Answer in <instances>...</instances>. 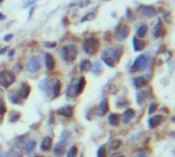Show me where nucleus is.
<instances>
[{
	"label": "nucleus",
	"instance_id": "26",
	"mask_svg": "<svg viewBox=\"0 0 175 157\" xmlns=\"http://www.w3.org/2000/svg\"><path fill=\"white\" fill-rule=\"evenodd\" d=\"M77 154H78V149H77V146H72L70 148L69 152H68L67 157H76Z\"/></svg>",
	"mask_w": 175,
	"mask_h": 157
},
{
	"label": "nucleus",
	"instance_id": "38",
	"mask_svg": "<svg viewBox=\"0 0 175 157\" xmlns=\"http://www.w3.org/2000/svg\"><path fill=\"white\" fill-rule=\"evenodd\" d=\"M45 45H46V46H48V47H54V46L56 45V43H54V42H53V43H52V44H45Z\"/></svg>",
	"mask_w": 175,
	"mask_h": 157
},
{
	"label": "nucleus",
	"instance_id": "20",
	"mask_svg": "<svg viewBox=\"0 0 175 157\" xmlns=\"http://www.w3.org/2000/svg\"><path fill=\"white\" fill-rule=\"evenodd\" d=\"M60 88H61V84H60V81H57L53 84V87H52V95L53 98H56L60 95Z\"/></svg>",
	"mask_w": 175,
	"mask_h": 157
},
{
	"label": "nucleus",
	"instance_id": "21",
	"mask_svg": "<svg viewBox=\"0 0 175 157\" xmlns=\"http://www.w3.org/2000/svg\"><path fill=\"white\" fill-rule=\"evenodd\" d=\"M109 121L110 123L112 125H119V121H120V117L118 114H116V113H112V114H110V116H109Z\"/></svg>",
	"mask_w": 175,
	"mask_h": 157
},
{
	"label": "nucleus",
	"instance_id": "18",
	"mask_svg": "<svg viewBox=\"0 0 175 157\" xmlns=\"http://www.w3.org/2000/svg\"><path fill=\"white\" fill-rule=\"evenodd\" d=\"M92 65L89 60H83L81 63H80V71L81 72H87L91 69Z\"/></svg>",
	"mask_w": 175,
	"mask_h": 157
},
{
	"label": "nucleus",
	"instance_id": "36",
	"mask_svg": "<svg viewBox=\"0 0 175 157\" xmlns=\"http://www.w3.org/2000/svg\"><path fill=\"white\" fill-rule=\"evenodd\" d=\"M11 38H12V34H7L6 36H4L3 40H4V41H9V40H10Z\"/></svg>",
	"mask_w": 175,
	"mask_h": 157
},
{
	"label": "nucleus",
	"instance_id": "4",
	"mask_svg": "<svg viewBox=\"0 0 175 157\" xmlns=\"http://www.w3.org/2000/svg\"><path fill=\"white\" fill-rule=\"evenodd\" d=\"M15 81L14 74L9 70L0 71V85L4 88H8Z\"/></svg>",
	"mask_w": 175,
	"mask_h": 157
},
{
	"label": "nucleus",
	"instance_id": "27",
	"mask_svg": "<svg viewBox=\"0 0 175 157\" xmlns=\"http://www.w3.org/2000/svg\"><path fill=\"white\" fill-rule=\"evenodd\" d=\"M40 88L42 89V91H48V88H49V82H48V79H45V80H43V81L40 83Z\"/></svg>",
	"mask_w": 175,
	"mask_h": 157
},
{
	"label": "nucleus",
	"instance_id": "44",
	"mask_svg": "<svg viewBox=\"0 0 175 157\" xmlns=\"http://www.w3.org/2000/svg\"><path fill=\"white\" fill-rule=\"evenodd\" d=\"M118 157H124V156H118Z\"/></svg>",
	"mask_w": 175,
	"mask_h": 157
},
{
	"label": "nucleus",
	"instance_id": "37",
	"mask_svg": "<svg viewBox=\"0 0 175 157\" xmlns=\"http://www.w3.org/2000/svg\"><path fill=\"white\" fill-rule=\"evenodd\" d=\"M0 157H7L5 152H3V151H0Z\"/></svg>",
	"mask_w": 175,
	"mask_h": 157
},
{
	"label": "nucleus",
	"instance_id": "2",
	"mask_svg": "<svg viewBox=\"0 0 175 157\" xmlns=\"http://www.w3.org/2000/svg\"><path fill=\"white\" fill-rule=\"evenodd\" d=\"M99 46V41L96 38L89 37V38L85 39L84 42H83V50L88 54H94L98 51Z\"/></svg>",
	"mask_w": 175,
	"mask_h": 157
},
{
	"label": "nucleus",
	"instance_id": "16",
	"mask_svg": "<svg viewBox=\"0 0 175 157\" xmlns=\"http://www.w3.org/2000/svg\"><path fill=\"white\" fill-rule=\"evenodd\" d=\"M146 84H147V80L146 79V77H143V76L136 77V78L134 79V86L137 88L143 87V86Z\"/></svg>",
	"mask_w": 175,
	"mask_h": 157
},
{
	"label": "nucleus",
	"instance_id": "8",
	"mask_svg": "<svg viewBox=\"0 0 175 157\" xmlns=\"http://www.w3.org/2000/svg\"><path fill=\"white\" fill-rule=\"evenodd\" d=\"M61 141L60 143L56 144V146L54 147V154L56 156H61L64 153V150H66V139L64 137H61Z\"/></svg>",
	"mask_w": 175,
	"mask_h": 157
},
{
	"label": "nucleus",
	"instance_id": "6",
	"mask_svg": "<svg viewBox=\"0 0 175 157\" xmlns=\"http://www.w3.org/2000/svg\"><path fill=\"white\" fill-rule=\"evenodd\" d=\"M147 61L146 55L140 54L135 58V61L133 62V65L131 66L130 71L131 72H136V71H143L146 68Z\"/></svg>",
	"mask_w": 175,
	"mask_h": 157
},
{
	"label": "nucleus",
	"instance_id": "42",
	"mask_svg": "<svg viewBox=\"0 0 175 157\" xmlns=\"http://www.w3.org/2000/svg\"><path fill=\"white\" fill-rule=\"evenodd\" d=\"M34 157H43V156H40V155H36V156H34Z\"/></svg>",
	"mask_w": 175,
	"mask_h": 157
},
{
	"label": "nucleus",
	"instance_id": "1",
	"mask_svg": "<svg viewBox=\"0 0 175 157\" xmlns=\"http://www.w3.org/2000/svg\"><path fill=\"white\" fill-rule=\"evenodd\" d=\"M101 60L106 63L109 67H115L117 63L120 61V54L118 49L115 48H107L101 54Z\"/></svg>",
	"mask_w": 175,
	"mask_h": 157
},
{
	"label": "nucleus",
	"instance_id": "17",
	"mask_svg": "<svg viewBox=\"0 0 175 157\" xmlns=\"http://www.w3.org/2000/svg\"><path fill=\"white\" fill-rule=\"evenodd\" d=\"M162 119H163V117L161 115H156V116L152 117V118L150 119V127H152V128L157 127V126L161 123Z\"/></svg>",
	"mask_w": 175,
	"mask_h": 157
},
{
	"label": "nucleus",
	"instance_id": "23",
	"mask_svg": "<svg viewBox=\"0 0 175 157\" xmlns=\"http://www.w3.org/2000/svg\"><path fill=\"white\" fill-rule=\"evenodd\" d=\"M134 110L133 109H127L124 113V122H128L131 118L134 117Z\"/></svg>",
	"mask_w": 175,
	"mask_h": 157
},
{
	"label": "nucleus",
	"instance_id": "14",
	"mask_svg": "<svg viewBox=\"0 0 175 157\" xmlns=\"http://www.w3.org/2000/svg\"><path fill=\"white\" fill-rule=\"evenodd\" d=\"M109 111V102L107 100H103L99 105V108H98V113H99L100 116L106 115Z\"/></svg>",
	"mask_w": 175,
	"mask_h": 157
},
{
	"label": "nucleus",
	"instance_id": "28",
	"mask_svg": "<svg viewBox=\"0 0 175 157\" xmlns=\"http://www.w3.org/2000/svg\"><path fill=\"white\" fill-rule=\"evenodd\" d=\"M162 24H161V22H158V24H157V26H156V29H155V36L156 37H159L160 35H161V30H162Z\"/></svg>",
	"mask_w": 175,
	"mask_h": 157
},
{
	"label": "nucleus",
	"instance_id": "7",
	"mask_svg": "<svg viewBox=\"0 0 175 157\" xmlns=\"http://www.w3.org/2000/svg\"><path fill=\"white\" fill-rule=\"evenodd\" d=\"M141 14L143 15L144 18H154L157 15V10L153 6H143L142 9H141Z\"/></svg>",
	"mask_w": 175,
	"mask_h": 157
},
{
	"label": "nucleus",
	"instance_id": "41",
	"mask_svg": "<svg viewBox=\"0 0 175 157\" xmlns=\"http://www.w3.org/2000/svg\"><path fill=\"white\" fill-rule=\"evenodd\" d=\"M2 18H4V17H3L2 14H0V20H2Z\"/></svg>",
	"mask_w": 175,
	"mask_h": 157
},
{
	"label": "nucleus",
	"instance_id": "33",
	"mask_svg": "<svg viewBox=\"0 0 175 157\" xmlns=\"http://www.w3.org/2000/svg\"><path fill=\"white\" fill-rule=\"evenodd\" d=\"M120 145H121V141L116 140V141H114L112 144H111V146H112L113 149H117V148L120 147Z\"/></svg>",
	"mask_w": 175,
	"mask_h": 157
},
{
	"label": "nucleus",
	"instance_id": "3",
	"mask_svg": "<svg viewBox=\"0 0 175 157\" xmlns=\"http://www.w3.org/2000/svg\"><path fill=\"white\" fill-rule=\"evenodd\" d=\"M77 54H78V51H77V47L74 44L64 45L60 49V57L66 62H73L77 58Z\"/></svg>",
	"mask_w": 175,
	"mask_h": 157
},
{
	"label": "nucleus",
	"instance_id": "22",
	"mask_svg": "<svg viewBox=\"0 0 175 157\" xmlns=\"http://www.w3.org/2000/svg\"><path fill=\"white\" fill-rule=\"evenodd\" d=\"M147 30H149V28H147L146 25H143V26H141L138 28L137 32H136V35L139 37V38H142V37H144L146 35L147 33Z\"/></svg>",
	"mask_w": 175,
	"mask_h": 157
},
{
	"label": "nucleus",
	"instance_id": "31",
	"mask_svg": "<svg viewBox=\"0 0 175 157\" xmlns=\"http://www.w3.org/2000/svg\"><path fill=\"white\" fill-rule=\"evenodd\" d=\"M100 70H101V67H100V65L98 62H95L94 63V69H93V72L95 74H98L100 72Z\"/></svg>",
	"mask_w": 175,
	"mask_h": 157
},
{
	"label": "nucleus",
	"instance_id": "12",
	"mask_svg": "<svg viewBox=\"0 0 175 157\" xmlns=\"http://www.w3.org/2000/svg\"><path fill=\"white\" fill-rule=\"evenodd\" d=\"M129 32H130V30H129V27L128 26H123V27L120 28L117 38H118V40H120V41H122V40H125L128 37Z\"/></svg>",
	"mask_w": 175,
	"mask_h": 157
},
{
	"label": "nucleus",
	"instance_id": "9",
	"mask_svg": "<svg viewBox=\"0 0 175 157\" xmlns=\"http://www.w3.org/2000/svg\"><path fill=\"white\" fill-rule=\"evenodd\" d=\"M44 61H45V66L48 70H53L55 66L54 58L49 54V52H45L44 54Z\"/></svg>",
	"mask_w": 175,
	"mask_h": 157
},
{
	"label": "nucleus",
	"instance_id": "32",
	"mask_svg": "<svg viewBox=\"0 0 175 157\" xmlns=\"http://www.w3.org/2000/svg\"><path fill=\"white\" fill-rule=\"evenodd\" d=\"M18 117H20V114H18V112H11V115H10V117H9V120H12V121H15V120H17Z\"/></svg>",
	"mask_w": 175,
	"mask_h": 157
},
{
	"label": "nucleus",
	"instance_id": "34",
	"mask_svg": "<svg viewBox=\"0 0 175 157\" xmlns=\"http://www.w3.org/2000/svg\"><path fill=\"white\" fill-rule=\"evenodd\" d=\"M35 2H37V0H28V1L24 4V7H29V6H32Z\"/></svg>",
	"mask_w": 175,
	"mask_h": 157
},
{
	"label": "nucleus",
	"instance_id": "39",
	"mask_svg": "<svg viewBox=\"0 0 175 157\" xmlns=\"http://www.w3.org/2000/svg\"><path fill=\"white\" fill-rule=\"evenodd\" d=\"M33 12H34V8H31V9H30V14H29V18H31V15H32Z\"/></svg>",
	"mask_w": 175,
	"mask_h": 157
},
{
	"label": "nucleus",
	"instance_id": "24",
	"mask_svg": "<svg viewBox=\"0 0 175 157\" xmlns=\"http://www.w3.org/2000/svg\"><path fill=\"white\" fill-rule=\"evenodd\" d=\"M35 147H36V142L35 141H29L28 142V144L26 145V153L27 154H30V153H32L34 149H35Z\"/></svg>",
	"mask_w": 175,
	"mask_h": 157
},
{
	"label": "nucleus",
	"instance_id": "40",
	"mask_svg": "<svg viewBox=\"0 0 175 157\" xmlns=\"http://www.w3.org/2000/svg\"><path fill=\"white\" fill-rule=\"evenodd\" d=\"M11 54H14V50H10V51H9V57H11Z\"/></svg>",
	"mask_w": 175,
	"mask_h": 157
},
{
	"label": "nucleus",
	"instance_id": "5",
	"mask_svg": "<svg viewBox=\"0 0 175 157\" xmlns=\"http://www.w3.org/2000/svg\"><path fill=\"white\" fill-rule=\"evenodd\" d=\"M40 68H41V60H40V58L37 57V55H34V57L30 58L29 61H28L26 64L27 71L31 73L37 72V71L40 70Z\"/></svg>",
	"mask_w": 175,
	"mask_h": 157
},
{
	"label": "nucleus",
	"instance_id": "30",
	"mask_svg": "<svg viewBox=\"0 0 175 157\" xmlns=\"http://www.w3.org/2000/svg\"><path fill=\"white\" fill-rule=\"evenodd\" d=\"M94 17H95V14H93V12H90V14H86L81 21H82V22H84V21H90V20H92V18H94Z\"/></svg>",
	"mask_w": 175,
	"mask_h": 157
},
{
	"label": "nucleus",
	"instance_id": "11",
	"mask_svg": "<svg viewBox=\"0 0 175 157\" xmlns=\"http://www.w3.org/2000/svg\"><path fill=\"white\" fill-rule=\"evenodd\" d=\"M86 85V81H85V78L84 77H81V78L79 79V81L77 82V84L75 86V89H74V95H79L81 92L83 91V89H84Z\"/></svg>",
	"mask_w": 175,
	"mask_h": 157
},
{
	"label": "nucleus",
	"instance_id": "29",
	"mask_svg": "<svg viewBox=\"0 0 175 157\" xmlns=\"http://www.w3.org/2000/svg\"><path fill=\"white\" fill-rule=\"evenodd\" d=\"M97 157H107L106 154V148L104 147H100L97 151Z\"/></svg>",
	"mask_w": 175,
	"mask_h": 157
},
{
	"label": "nucleus",
	"instance_id": "43",
	"mask_svg": "<svg viewBox=\"0 0 175 157\" xmlns=\"http://www.w3.org/2000/svg\"><path fill=\"white\" fill-rule=\"evenodd\" d=\"M2 2V0H0V3H1Z\"/></svg>",
	"mask_w": 175,
	"mask_h": 157
},
{
	"label": "nucleus",
	"instance_id": "19",
	"mask_svg": "<svg viewBox=\"0 0 175 157\" xmlns=\"http://www.w3.org/2000/svg\"><path fill=\"white\" fill-rule=\"evenodd\" d=\"M144 46H146V43L142 42V41H139L136 37H134V38H133V47H134L135 51L141 50L142 48H144Z\"/></svg>",
	"mask_w": 175,
	"mask_h": 157
},
{
	"label": "nucleus",
	"instance_id": "25",
	"mask_svg": "<svg viewBox=\"0 0 175 157\" xmlns=\"http://www.w3.org/2000/svg\"><path fill=\"white\" fill-rule=\"evenodd\" d=\"M5 112H6V106H5V103H4V101L0 99V123L2 122L3 117H4Z\"/></svg>",
	"mask_w": 175,
	"mask_h": 157
},
{
	"label": "nucleus",
	"instance_id": "13",
	"mask_svg": "<svg viewBox=\"0 0 175 157\" xmlns=\"http://www.w3.org/2000/svg\"><path fill=\"white\" fill-rule=\"evenodd\" d=\"M52 147V139L50 137L44 138V140L41 143V150L42 151H49Z\"/></svg>",
	"mask_w": 175,
	"mask_h": 157
},
{
	"label": "nucleus",
	"instance_id": "35",
	"mask_svg": "<svg viewBox=\"0 0 175 157\" xmlns=\"http://www.w3.org/2000/svg\"><path fill=\"white\" fill-rule=\"evenodd\" d=\"M157 107H158V106H157V104H152V105H150V109H149V113L152 114L154 111L157 109Z\"/></svg>",
	"mask_w": 175,
	"mask_h": 157
},
{
	"label": "nucleus",
	"instance_id": "10",
	"mask_svg": "<svg viewBox=\"0 0 175 157\" xmlns=\"http://www.w3.org/2000/svg\"><path fill=\"white\" fill-rule=\"evenodd\" d=\"M57 113L60 114V115H63L64 117H71L74 113V107L70 106V105L64 106V107H61L57 110Z\"/></svg>",
	"mask_w": 175,
	"mask_h": 157
},
{
	"label": "nucleus",
	"instance_id": "15",
	"mask_svg": "<svg viewBox=\"0 0 175 157\" xmlns=\"http://www.w3.org/2000/svg\"><path fill=\"white\" fill-rule=\"evenodd\" d=\"M30 91H31V87L29 84H27V83H23V85H21V88L20 91V97H21L25 100V99L28 98V95H30Z\"/></svg>",
	"mask_w": 175,
	"mask_h": 157
}]
</instances>
